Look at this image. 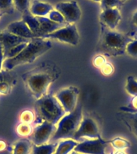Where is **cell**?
<instances>
[{
  "label": "cell",
  "instance_id": "42",
  "mask_svg": "<svg viewBox=\"0 0 137 154\" xmlns=\"http://www.w3.org/2000/svg\"><path fill=\"white\" fill-rule=\"evenodd\" d=\"M93 1H96V2H100V0H93Z\"/></svg>",
  "mask_w": 137,
  "mask_h": 154
},
{
  "label": "cell",
  "instance_id": "30",
  "mask_svg": "<svg viewBox=\"0 0 137 154\" xmlns=\"http://www.w3.org/2000/svg\"><path fill=\"white\" fill-rule=\"evenodd\" d=\"M126 53L132 57L137 58V38L128 43L126 47Z\"/></svg>",
  "mask_w": 137,
  "mask_h": 154
},
{
  "label": "cell",
  "instance_id": "27",
  "mask_svg": "<svg viewBox=\"0 0 137 154\" xmlns=\"http://www.w3.org/2000/svg\"><path fill=\"white\" fill-rule=\"evenodd\" d=\"M102 9L106 10L109 8H118L122 5L120 0H100Z\"/></svg>",
  "mask_w": 137,
  "mask_h": 154
},
{
  "label": "cell",
  "instance_id": "36",
  "mask_svg": "<svg viewBox=\"0 0 137 154\" xmlns=\"http://www.w3.org/2000/svg\"><path fill=\"white\" fill-rule=\"evenodd\" d=\"M120 111L121 112H134V113H137V110H132V108H130V107H120Z\"/></svg>",
  "mask_w": 137,
  "mask_h": 154
},
{
  "label": "cell",
  "instance_id": "5",
  "mask_svg": "<svg viewBox=\"0 0 137 154\" xmlns=\"http://www.w3.org/2000/svg\"><path fill=\"white\" fill-rule=\"evenodd\" d=\"M132 40V38L114 30L103 29L101 49L107 55L114 56L123 55L126 53V47Z\"/></svg>",
  "mask_w": 137,
  "mask_h": 154
},
{
  "label": "cell",
  "instance_id": "43",
  "mask_svg": "<svg viewBox=\"0 0 137 154\" xmlns=\"http://www.w3.org/2000/svg\"><path fill=\"white\" fill-rule=\"evenodd\" d=\"M121 2H123V1H127V0H120Z\"/></svg>",
  "mask_w": 137,
  "mask_h": 154
},
{
  "label": "cell",
  "instance_id": "10",
  "mask_svg": "<svg viewBox=\"0 0 137 154\" xmlns=\"http://www.w3.org/2000/svg\"><path fill=\"white\" fill-rule=\"evenodd\" d=\"M56 130V125L43 120L31 133L32 143L34 145H42L47 144Z\"/></svg>",
  "mask_w": 137,
  "mask_h": 154
},
{
  "label": "cell",
  "instance_id": "35",
  "mask_svg": "<svg viewBox=\"0 0 137 154\" xmlns=\"http://www.w3.org/2000/svg\"><path fill=\"white\" fill-rule=\"evenodd\" d=\"M4 51H3L2 45L0 43V72H2V66H3V63H4Z\"/></svg>",
  "mask_w": 137,
  "mask_h": 154
},
{
  "label": "cell",
  "instance_id": "29",
  "mask_svg": "<svg viewBox=\"0 0 137 154\" xmlns=\"http://www.w3.org/2000/svg\"><path fill=\"white\" fill-rule=\"evenodd\" d=\"M48 19H50L51 21L55 22L56 23L63 24L64 23V18L62 14H60L59 12L57 10H52L48 14Z\"/></svg>",
  "mask_w": 137,
  "mask_h": 154
},
{
  "label": "cell",
  "instance_id": "38",
  "mask_svg": "<svg viewBox=\"0 0 137 154\" xmlns=\"http://www.w3.org/2000/svg\"><path fill=\"white\" fill-rule=\"evenodd\" d=\"M7 148V144L3 140H0V152L3 151Z\"/></svg>",
  "mask_w": 137,
  "mask_h": 154
},
{
  "label": "cell",
  "instance_id": "14",
  "mask_svg": "<svg viewBox=\"0 0 137 154\" xmlns=\"http://www.w3.org/2000/svg\"><path fill=\"white\" fill-rule=\"evenodd\" d=\"M99 19L108 29L115 30L121 20V14L118 8H109L103 10Z\"/></svg>",
  "mask_w": 137,
  "mask_h": 154
},
{
  "label": "cell",
  "instance_id": "25",
  "mask_svg": "<svg viewBox=\"0 0 137 154\" xmlns=\"http://www.w3.org/2000/svg\"><path fill=\"white\" fill-rule=\"evenodd\" d=\"M17 133L22 137H27L30 136L32 133V128H31L30 124H26V123H20L16 128Z\"/></svg>",
  "mask_w": 137,
  "mask_h": 154
},
{
  "label": "cell",
  "instance_id": "41",
  "mask_svg": "<svg viewBox=\"0 0 137 154\" xmlns=\"http://www.w3.org/2000/svg\"><path fill=\"white\" fill-rule=\"evenodd\" d=\"M71 154H81V153H79V152H76L72 151V152H71Z\"/></svg>",
  "mask_w": 137,
  "mask_h": 154
},
{
  "label": "cell",
  "instance_id": "26",
  "mask_svg": "<svg viewBox=\"0 0 137 154\" xmlns=\"http://www.w3.org/2000/svg\"><path fill=\"white\" fill-rule=\"evenodd\" d=\"M14 7L19 11L25 13L28 11L30 7V1L29 0H13Z\"/></svg>",
  "mask_w": 137,
  "mask_h": 154
},
{
  "label": "cell",
  "instance_id": "28",
  "mask_svg": "<svg viewBox=\"0 0 137 154\" xmlns=\"http://www.w3.org/2000/svg\"><path fill=\"white\" fill-rule=\"evenodd\" d=\"M27 43H21V44H19V45L15 46L14 48L11 49V50L5 55V57L7 58V59H11V58H14L15 57V56H17V55H19V53L21 52L25 48V47H26Z\"/></svg>",
  "mask_w": 137,
  "mask_h": 154
},
{
  "label": "cell",
  "instance_id": "7",
  "mask_svg": "<svg viewBox=\"0 0 137 154\" xmlns=\"http://www.w3.org/2000/svg\"><path fill=\"white\" fill-rule=\"evenodd\" d=\"M79 90L76 87H68L61 89L55 95V97L59 102L66 113L72 112L75 109L78 102Z\"/></svg>",
  "mask_w": 137,
  "mask_h": 154
},
{
  "label": "cell",
  "instance_id": "23",
  "mask_svg": "<svg viewBox=\"0 0 137 154\" xmlns=\"http://www.w3.org/2000/svg\"><path fill=\"white\" fill-rule=\"evenodd\" d=\"M125 89L130 96L133 97L137 96V79H135L134 76L132 75L127 76Z\"/></svg>",
  "mask_w": 137,
  "mask_h": 154
},
{
  "label": "cell",
  "instance_id": "22",
  "mask_svg": "<svg viewBox=\"0 0 137 154\" xmlns=\"http://www.w3.org/2000/svg\"><path fill=\"white\" fill-rule=\"evenodd\" d=\"M110 144L118 151H123V149H128L131 147V143L127 140L123 139L122 137H116L115 139L111 140H110Z\"/></svg>",
  "mask_w": 137,
  "mask_h": 154
},
{
  "label": "cell",
  "instance_id": "4",
  "mask_svg": "<svg viewBox=\"0 0 137 154\" xmlns=\"http://www.w3.org/2000/svg\"><path fill=\"white\" fill-rule=\"evenodd\" d=\"M35 108L43 120L57 125L60 119L67 113L55 96L47 94L36 100Z\"/></svg>",
  "mask_w": 137,
  "mask_h": 154
},
{
  "label": "cell",
  "instance_id": "11",
  "mask_svg": "<svg viewBox=\"0 0 137 154\" xmlns=\"http://www.w3.org/2000/svg\"><path fill=\"white\" fill-rule=\"evenodd\" d=\"M57 10L64 18L65 22L68 24H75L80 19L81 10L75 1L59 2L55 5Z\"/></svg>",
  "mask_w": 137,
  "mask_h": 154
},
{
  "label": "cell",
  "instance_id": "44",
  "mask_svg": "<svg viewBox=\"0 0 137 154\" xmlns=\"http://www.w3.org/2000/svg\"><path fill=\"white\" fill-rule=\"evenodd\" d=\"M1 17H2V14H0V19H1Z\"/></svg>",
  "mask_w": 137,
  "mask_h": 154
},
{
  "label": "cell",
  "instance_id": "9",
  "mask_svg": "<svg viewBox=\"0 0 137 154\" xmlns=\"http://www.w3.org/2000/svg\"><path fill=\"white\" fill-rule=\"evenodd\" d=\"M100 137L99 128L97 123L91 117L86 116L83 118L78 129L73 136L72 139L75 140H79L82 138L89 139H97Z\"/></svg>",
  "mask_w": 137,
  "mask_h": 154
},
{
  "label": "cell",
  "instance_id": "12",
  "mask_svg": "<svg viewBox=\"0 0 137 154\" xmlns=\"http://www.w3.org/2000/svg\"><path fill=\"white\" fill-rule=\"evenodd\" d=\"M5 31L13 34L14 35L19 36L21 38H26V39H34L37 38L36 35L30 30L26 23L22 19L19 21H14L7 26Z\"/></svg>",
  "mask_w": 137,
  "mask_h": 154
},
{
  "label": "cell",
  "instance_id": "39",
  "mask_svg": "<svg viewBox=\"0 0 137 154\" xmlns=\"http://www.w3.org/2000/svg\"><path fill=\"white\" fill-rule=\"evenodd\" d=\"M132 23L137 26V11L135 12V14H133V16H132Z\"/></svg>",
  "mask_w": 137,
  "mask_h": 154
},
{
  "label": "cell",
  "instance_id": "21",
  "mask_svg": "<svg viewBox=\"0 0 137 154\" xmlns=\"http://www.w3.org/2000/svg\"><path fill=\"white\" fill-rule=\"evenodd\" d=\"M57 146V143L42 144V145H32V154H54Z\"/></svg>",
  "mask_w": 137,
  "mask_h": 154
},
{
  "label": "cell",
  "instance_id": "37",
  "mask_svg": "<svg viewBox=\"0 0 137 154\" xmlns=\"http://www.w3.org/2000/svg\"><path fill=\"white\" fill-rule=\"evenodd\" d=\"M132 110H137V96L133 97L132 100V107H130Z\"/></svg>",
  "mask_w": 137,
  "mask_h": 154
},
{
  "label": "cell",
  "instance_id": "6",
  "mask_svg": "<svg viewBox=\"0 0 137 154\" xmlns=\"http://www.w3.org/2000/svg\"><path fill=\"white\" fill-rule=\"evenodd\" d=\"M43 38L55 39L72 46H76L79 42V35L75 24H68L67 26L60 27L52 33L48 34Z\"/></svg>",
  "mask_w": 137,
  "mask_h": 154
},
{
  "label": "cell",
  "instance_id": "33",
  "mask_svg": "<svg viewBox=\"0 0 137 154\" xmlns=\"http://www.w3.org/2000/svg\"><path fill=\"white\" fill-rule=\"evenodd\" d=\"M101 72L103 73V75H110L113 73L114 72V67L111 63H106L105 64L103 65V67L100 68Z\"/></svg>",
  "mask_w": 137,
  "mask_h": 154
},
{
  "label": "cell",
  "instance_id": "19",
  "mask_svg": "<svg viewBox=\"0 0 137 154\" xmlns=\"http://www.w3.org/2000/svg\"><path fill=\"white\" fill-rule=\"evenodd\" d=\"M78 142L73 139H66L57 144L54 154H69L75 148Z\"/></svg>",
  "mask_w": 137,
  "mask_h": 154
},
{
  "label": "cell",
  "instance_id": "34",
  "mask_svg": "<svg viewBox=\"0 0 137 154\" xmlns=\"http://www.w3.org/2000/svg\"><path fill=\"white\" fill-rule=\"evenodd\" d=\"M106 63H107V61H106L105 58L103 57V55H100L96 56V58H95L93 60L94 65H95L96 67L99 68V69H100L101 67H103V65L105 64Z\"/></svg>",
  "mask_w": 137,
  "mask_h": 154
},
{
  "label": "cell",
  "instance_id": "8",
  "mask_svg": "<svg viewBox=\"0 0 137 154\" xmlns=\"http://www.w3.org/2000/svg\"><path fill=\"white\" fill-rule=\"evenodd\" d=\"M109 144L110 140L106 141L101 137L87 140L78 143L73 151L81 154H106V149Z\"/></svg>",
  "mask_w": 137,
  "mask_h": 154
},
{
  "label": "cell",
  "instance_id": "2",
  "mask_svg": "<svg viewBox=\"0 0 137 154\" xmlns=\"http://www.w3.org/2000/svg\"><path fill=\"white\" fill-rule=\"evenodd\" d=\"M51 48V43L48 39L34 38L26 44L25 48L17 56L5 60L3 63L4 68L7 71H11L21 65L33 63L37 58L45 54Z\"/></svg>",
  "mask_w": 137,
  "mask_h": 154
},
{
  "label": "cell",
  "instance_id": "31",
  "mask_svg": "<svg viewBox=\"0 0 137 154\" xmlns=\"http://www.w3.org/2000/svg\"><path fill=\"white\" fill-rule=\"evenodd\" d=\"M35 120V115L34 113L30 110L23 111L20 116V120L22 123H26V124H31Z\"/></svg>",
  "mask_w": 137,
  "mask_h": 154
},
{
  "label": "cell",
  "instance_id": "18",
  "mask_svg": "<svg viewBox=\"0 0 137 154\" xmlns=\"http://www.w3.org/2000/svg\"><path fill=\"white\" fill-rule=\"evenodd\" d=\"M22 19L26 23L30 30L35 35L37 38H41L40 26H39V23H38L37 17L32 15L30 12L26 11L23 13Z\"/></svg>",
  "mask_w": 137,
  "mask_h": 154
},
{
  "label": "cell",
  "instance_id": "3",
  "mask_svg": "<svg viewBox=\"0 0 137 154\" xmlns=\"http://www.w3.org/2000/svg\"><path fill=\"white\" fill-rule=\"evenodd\" d=\"M83 120V108L80 103L72 112L63 116L56 125V130L50 141L56 142L59 140L72 139Z\"/></svg>",
  "mask_w": 137,
  "mask_h": 154
},
{
  "label": "cell",
  "instance_id": "40",
  "mask_svg": "<svg viewBox=\"0 0 137 154\" xmlns=\"http://www.w3.org/2000/svg\"><path fill=\"white\" fill-rule=\"evenodd\" d=\"M114 154H127V153H126V152H124L123 151H117Z\"/></svg>",
  "mask_w": 137,
  "mask_h": 154
},
{
  "label": "cell",
  "instance_id": "13",
  "mask_svg": "<svg viewBox=\"0 0 137 154\" xmlns=\"http://www.w3.org/2000/svg\"><path fill=\"white\" fill-rule=\"evenodd\" d=\"M32 40V39H31ZM31 39L21 38L4 31H0V43L2 45L4 55H6L11 49L21 43H29Z\"/></svg>",
  "mask_w": 137,
  "mask_h": 154
},
{
  "label": "cell",
  "instance_id": "15",
  "mask_svg": "<svg viewBox=\"0 0 137 154\" xmlns=\"http://www.w3.org/2000/svg\"><path fill=\"white\" fill-rule=\"evenodd\" d=\"M52 10L54 8L50 3L40 1H34L29 7V12L36 17H47Z\"/></svg>",
  "mask_w": 137,
  "mask_h": 154
},
{
  "label": "cell",
  "instance_id": "1",
  "mask_svg": "<svg viewBox=\"0 0 137 154\" xmlns=\"http://www.w3.org/2000/svg\"><path fill=\"white\" fill-rule=\"evenodd\" d=\"M59 69L55 64L42 63L22 77L30 93L38 100L47 94L49 87L59 78Z\"/></svg>",
  "mask_w": 137,
  "mask_h": 154
},
{
  "label": "cell",
  "instance_id": "20",
  "mask_svg": "<svg viewBox=\"0 0 137 154\" xmlns=\"http://www.w3.org/2000/svg\"><path fill=\"white\" fill-rule=\"evenodd\" d=\"M32 150L31 142L27 139H22L15 142L12 154H30Z\"/></svg>",
  "mask_w": 137,
  "mask_h": 154
},
{
  "label": "cell",
  "instance_id": "17",
  "mask_svg": "<svg viewBox=\"0 0 137 154\" xmlns=\"http://www.w3.org/2000/svg\"><path fill=\"white\" fill-rule=\"evenodd\" d=\"M119 115L120 120L124 123L130 132L133 133L137 139V113L121 112Z\"/></svg>",
  "mask_w": 137,
  "mask_h": 154
},
{
  "label": "cell",
  "instance_id": "24",
  "mask_svg": "<svg viewBox=\"0 0 137 154\" xmlns=\"http://www.w3.org/2000/svg\"><path fill=\"white\" fill-rule=\"evenodd\" d=\"M13 0H0V14H11L14 11Z\"/></svg>",
  "mask_w": 137,
  "mask_h": 154
},
{
  "label": "cell",
  "instance_id": "32",
  "mask_svg": "<svg viewBox=\"0 0 137 154\" xmlns=\"http://www.w3.org/2000/svg\"><path fill=\"white\" fill-rule=\"evenodd\" d=\"M2 77L3 76H0V93L6 95L11 91V85L10 84V82L7 81V80H3Z\"/></svg>",
  "mask_w": 137,
  "mask_h": 154
},
{
  "label": "cell",
  "instance_id": "16",
  "mask_svg": "<svg viewBox=\"0 0 137 154\" xmlns=\"http://www.w3.org/2000/svg\"><path fill=\"white\" fill-rule=\"evenodd\" d=\"M40 26V37L42 38L48 34L52 33L55 31L62 27V24L56 23L48 19V17H37Z\"/></svg>",
  "mask_w": 137,
  "mask_h": 154
}]
</instances>
